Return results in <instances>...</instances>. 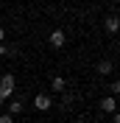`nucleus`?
I'll return each instance as SVG.
<instances>
[{"label":"nucleus","instance_id":"obj_1","mask_svg":"<svg viewBox=\"0 0 120 123\" xmlns=\"http://www.w3.org/2000/svg\"><path fill=\"white\" fill-rule=\"evenodd\" d=\"M34 106H36L39 112H48V109L53 106V98H48V95H36V98H34Z\"/></svg>","mask_w":120,"mask_h":123},{"label":"nucleus","instance_id":"obj_2","mask_svg":"<svg viewBox=\"0 0 120 123\" xmlns=\"http://www.w3.org/2000/svg\"><path fill=\"white\" fill-rule=\"evenodd\" d=\"M67 37H64V31H50V45L53 48H64Z\"/></svg>","mask_w":120,"mask_h":123},{"label":"nucleus","instance_id":"obj_3","mask_svg":"<svg viewBox=\"0 0 120 123\" xmlns=\"http://www.w3.org/2000/svg\"><path fill=\"white\" fill-rule=\"evenodd\" d=\"M0 87H3V90H8V92H14V76H8V73H6V76L0 78Z\"/></svg>","mask_w":120,"mask_h":123},{"label":"nucleus","instance_id":"obj_4","mask_svg":"<svg viewBox=\"0 0 120 123\" xmlns=\"http://www.w3.org/2000/svg\"><path fill=\"white\" fill-rule=\"evenodd\" d=\"M23 112V101H8V115L14 117V115H20Z\"/></svg>","mask_w":120,"mask_h":123},{"label":"nucleus","instance_id":"obj_5","mask_svg":"<svg viewBox=\"0 0 120 123\" xmlns=\"http://www.w3.org/2000/svg\"><path fill=\"white\" fill-rule=\"evenodd\" d=\"M50 87H53V90H56V92H61V90H64V78H61V76H53Z\"/></svg>","mask_w":120,"mask_h":123},{"label":"nucleus","instance_id":"obj_6","mask_svg":"<svg viewBox=\"0 0 120 123\" xmlns=\"http://www.w3.org/2000/svg\"><path fill=\"white\" fill-rule=\"evenodd\" d=\"M101 109L103 112H114V98H103L101 101Z\"/></svg>","mask_w":120,"mask_h":123},{"label":"nucleus","instance_id":"obj_7","mask_svg":"<svg viewBox=\"0 0 120 123\" xmlns=\"http://www.w3.org/2000/svg\"><path fill=\"white\" fill-rule=\"evenodd\" d=\"M98 73H101V76H109V73H112V62H101V64H98Z\"/></svg>","mask_w":120,"mask_h":123},{"label":"nucleus","instance_id":"obj_8","mask_svg":"<svg viewBox=\"0 0 120 123\" xmlns=\"http://www.w3.org/2000/svg\"><path fill=\"white\" fill-rule=\"evenodd\" d=\"M117 17H109V20H106V31H109V34H114V31H117Z\"/></svg>","mask_w":120,"mask_h":123},{"label":"nucleus","instance_id":"obj_9","mask_svg":"<svg viewBox=\"0 0 120 123\" xmlns=\"http://www.w3.org/2000/svg\"><path fill=\"white\" fill-rule=\"evenodd\" d=\"M11 95H14V92H8V90H3V87H0V101H8Z\"/></svg>","mask_w":120,"mask_h":123},{"label":"nucleus","instance_id":"obj_10","mask_svg":"<svg viewBox=\"0 0 120 123\" xmlns=\"http://www.w3.org/2000/svg\"><path fill=\"white\" fill-rule=\"evenodd\" d=\"M0 123H14V117H11V115L6 112V115H0Z\"/></svg>","mask_w":120,"mask_h":123},{"label":"nucleus","instance_id":"obj_11","mask_svg":"<svg viewBox=\"0 0 120 123\" xmlns=\"http://www.w3.org/2000/svg\"><path fill=\"white\" fill-rule=\"evenodd\" d=\"M3 37H6V31H3V28H0V42H3Z\"/></svg>","mask_w":120,"mask_h":123},{"label":"nucleus","instance_id":"obj_12","mask_svg":"<svg viewBox=\"0 0 120 123\" xmlns=\"http://www.w3.org/2000/svg\"><path fill=\"white\" fill-rule=\"evenodd\" d=\"M3 53H6V48H3V42H0V56H3Z\"/></svg>","mask_w":120,"mask_h":123},{"label":"nucleus","instance_id":"obj_13","mask_svg":"<svg viewBox=\"0 0 120 123\" xmlns=\"http://www.w3.org/2000/svg\"><path fill=\"white\" fill-rule=\"evenodd\" d=\"M78 123H90V120H78Z\"/></svg>","mask_w":120,"mask_h":123}]
</instances>
